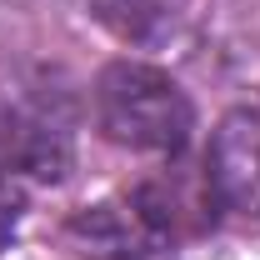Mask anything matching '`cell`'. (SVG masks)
Returning <instances> with one entry per match:
<instances>
[{"label": "cell", "instance_id": "obj_5", "mask_svg": "<svg viewBox=\"0 0 260 260\" xmlns=\"http://www.w3.org/2000/svg\"><path fill=\"white\" fill-rule=\"evenodd\" d=\"M20 225V190H15V180L5 175V160H0V245L15 235Z\"/></svg>", "mask_w": 260, "mask_h": 260}, {"label": "cell", "instance_id": "obj_3", "mask_svg": "<svg viewBox=\"0 0 260 260\" xmlns=\"http://www.w3.org/2000/svg\"><path fill=\"white\" fill-rule=\"evenodd\" d=\"M155 240V215L135 205H90L70 220V245L85 260H140Z\"/></svg>", "mask_w": 260, "mask_h": 260}, {"label": "cell", "instance_id": "obj_4", "mask_svg": "<svg viewBox=\"0 0 260 260\" xmlns=\"http://www.w3.org/2000/svg\"><path fill=\"white\" fill-rule=\"evenodd\" d=\"M90 10L115 40L140 45V50H160L185 35L195 0H90Z\"/></svg>", "mask_w": 260, "mask_h": 260}, {"label": "cell", "instance_id": "obj_2", "mask_svg": "<svg viewBox=\"0 0 260 260\" xmlns=\"http://www.w3.org/2000/svg\"><path fill=\"white\" fill-rule=\"evenodd\" d=\"M210 190L215 200L260 220V110H230L210 140Z\"/></svg>", "mask_w": 260, "mask_h": 260}, {"label": "cell", "instance_id": "obj_1", "mask_svg": "<svg viewBox=\"0 0 260 260\" xmlns=\"http://www.w3.org/2000/svg\"><path fill=\"white\" fill-rule=\"evenodd\" d=\"M95 120L125 150L170 155V150H180L190 140L195 110L185 100V90L165 70L115 60V65H105L95 80Z\"/></svg>", "mask_w": 260, "mask_h": 260}]
</instances>
